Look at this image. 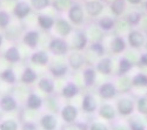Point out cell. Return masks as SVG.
<instances>
[{"instance_id": "20", "label": "cell", "mask_w": 147, "mask_h": 130, "mask_svg": "<svg viewBox=\"0 0 147 130\" xmlns=\"http://www.w3.org/2000/svg\"><path fill=\"white\" fill-rule=\"evenodd\" d=\"M63 117L67 122H72L77 117V109L73 107H66L63 111Z\"/></svg>"}, {"instance_id": "9", "label": "cell", "mask_w": 147, "mask_h": 130, "mask_svg": "<svg viewBox=\"0 0 147 130\" xmlns=\"http://www.w3.org/2000/svg\"><path fill=\"white\" fill-rule=\"evenodd\" d=\"M30 12H31V6L25 3V1H19L17 5H16V8H14V14L22 19V18H25L27 14H30Z\"/></svg>"}, {"instance_id": "7", "label": "cell", "mask_w": 147, "mask_h": 130, "mask_svg": "<svg viewBox=\"0 0 147 130\" xmlns=\"http://www.w3.org/2000/svg\"><path fill=\"white\" fill-rule=\"evenodd\" d=\"M96 69L99 70L100 73H102L104 75H109L112 73V69H113V62L109 57H104L98 62Z\"/></svg>"}, {"instance_id": "19", "label": "cell", "mask_w": 147, "mask_h": 130, "mask_svg": "<svg viewBox=\"0 0 147 130\" xmlns=\"http://www.w3.org/2000/svg\"><path fill=\"white\" fill-rule=\"evenodd\" d=\"M38 22L40 27H42L44 29H50L54 25V20L51 17H47V15H40L38 18Z\"/></svg>"}, {"instance_id": "11", "label": "cell", "mask_w": 147, "mask_h": 130, "mask_svg": "<svg viewBox=\"0 0 147 130\" xmlns=\"http://www.w3.org/2000/svg\"><path fill=\"white\" fill-rule=\"evenodd\" d=\"M132 81V86L137 87V88H145L147 87V74L145 73H138L133 76Z\"/></svg>"}, {"instance_id": "42", "label": "cell", "mask_w": 147, "mask_h": 130, "mask_svg": "<svg viewBox=\"0 0 147 130\" xmlns=\"http://www.w3.org/2000/svg\"><path fill=\"white\" fill-rule=\"evenodd\" d=\"M144 7H145V11L147 12V0H146V1L144 3Z\"/></svg>"}, {"instance_id": "23", "label": "cell", "mask_w": 147, "mask_h": 130, "mask_svg": "<svg viewBox=\"0 0 147 130\" xmlns=\"http://www.w3.org/2000/svg\"><path fill=\"white\" fill-rule=\"evenodd\" d=\"M137 109L140 114L147 115V96L139 97V100L137 102Z\"/></svg>"}, {"instance_id": "21", "label": "cell", "mask_w": 147, "mask_h": 130, "mask_svg": "<svg viewBox=\"0 0 147 130\" xmlns=\"http://www.w3.org/2000/svg\"><path fill=\"white\" fill-rule=\"evenodd\" d=\"M5 56H6V59L9 62H17V61H19V59H20L19 52H18L17 48H14V47H12V48L7 49Z\"/></svg>"}, {"instance_id": "31", "label": "cell", "mask_w": 147, "mask_h": 130, "mask_svg": "<svg viewBox=\"0 0 147 130\" xmlns=\"http://www.w3.org/2000/svg\"><path fill=\"white\" fill-rule=\"evenodd\" d=\"M40 88L44 90V91H47V93H50L53 90V83H52V81L51 80H47V79H42L40 81V83H39Z\"/></svg>"}, {"instance_id": "29", "label": "cell", "mask_w": 147, "mask_h": 130, "mask_svg": "<svg viewBox=\"0 0 147 130\" xmlns=\"http://www.w3.org/2000/svg\"><path fill=\"white\" fill-rule=\"evenodd\" d=\"M31 3L35 9H44L51 4L50 0H31Z\"/></svg>"}, {"instance_id": "5", "label": "cell", "mask_w": 147, "mask_h": 130, "mask_svg": "<svg viewBox=\"0 0 147 130\" xmlns=\"http://www.w3.org/2000/svg\"><path fill=\"white\" fill-rule=\"evenodd\" d=\"M50 49L57 55H63L67 52V45L61 39H53L50 43Z\"/></svg>"}, {"instance_id": "38", "label": "cell", "mask_w": 147, "mask_h": 130, "mask_svg": "<svg viewBox=\"0 0 147 130\" xmlns=\"http://www.w3.org/2000/svg\"><path fill=\"white\" fill-rule=\"evenodd\" d=\"M51 70H52V73H53L54 75H63V74L66 72V67L60 66V67H58V68H51Z\"/></svg>"}, {"instance_id": "24", "label": "cell", "mask_w": 147, "mask_h": 130, "mask_svg": "<svg viewBox=\"0 0 147 130\" xmlns=\"http://www.w3.org/2000/svg\"><path fill=\"white\" fill-rule=\"evenodd\" d=\"M86 42H87V40H86V37L82 34V33H78V35L76 37V39H74V47L77 49H82L85 46H86Z\"/></svg>"}, {"instance_id": "14", "label": "cell", "mask_w": 147, "mask_h": 130, "mask_svg": "<svg viewBox=\"0 0 147 130\" xmlns=\"http://www.w3.org/2000/svg\"><path fill=\"white\" fill-rule=\"evenodd\" d=\"M126 20L131 26H138V25H140V22L142 20V14L138 11H133L127 14Z\"/></svg>"}, {"instance_id": "2", "label": "cell", "mask_w": 147, "mask_h": 130, "mask_svg": "<svg viewBox=\"0 0 147 130\" xmlns=\"http://www.w3.org/2000/svg\"><path fill=\"white\" fill-rule=\"evenodd\" d=\"M118 111L122 116H128L134 111V102L131 99H121L118 102Z\"/></svg>"}, {"instance_id": "27", "label": "cell", "mask_w": 147, "mask_h": 130, "mask_svg": "<svg viewBox=\"0 0 147 130\" xmlns=\"http://www.w3.org/2000/svg\"><path fill=\"white\" fill-rule=\"evenodd\" d=\"M42 125L47 130H53L54 127H55V120L53 119L52 116L47 115V116H45L44 119H42Z\"/></svg>"}, {"instance_id": "4", "label": "cell", "mask_w": 147, "mask_h": 130, "mask_svg": "<svg viewBox=\"0 0 147 130\" xmlns=\"http://www.w3.org/2000/svg\"><path fill=\"white\" fill-rule=\"evenodd\" d=\"M85 8H86V12L91 17H98L102 12L104 5H102V3L99 1V0H91V1L86 3Z\"/></svg>"}, {"instance_id": "30", "label": "cell", "mask_w": 147, "mask_h": 130, "mask_svg": "<svg viewBox=\"0 0 147 130\" xmlns=\"http://www.w3.org/2000/svg\"><path fill=\"white\" fill-rule=\"evenodd\" d=\"M77 93H78V88H77L74 85H72V83L67 85V86L64 88V95H65L66 97H72L73 95H76Z\"/></svg>"}, {"instance_id": "33", "label": "cell", "mask_w": 147, "mask_h": 130, "mask_svg": "<svg viewBox=\"0 0 147 130\" xmlns=\"http://www.w3.org/2000/svg\"><path fill=\"white\" fill-rule=\"evenodd\" d=\"M129 130H146V125L138 120L129 121Z\"/></svg>"}, {"instance_id": "37", "label": "cell", "mask_w": 147, "mask_h": 130, "mask_svg": "<svg viewBox=\"0 0 147 130\" xmlns=\"http://www.w3.org/2000/svg\"><path fill=\"white\" fill-rule=\"evenodd\" d=\"M91 48H92V51H93V52H95L98 55H102V54H104V52H105L104 46H102V45H100V43H93Z\"/></svg>"}, {"instance_id": "12", "label": "cell", "mask_w": 147, "mask_h": 130, "mask_svg": "<svg viewBox=\"0 0 147 130\" xmlns=\"http://www.w3.org/2000/svg\"><path fill=\"white\" fill-rule=\"evenodd\" d=\"M38 40H39V33L35 32V31H31V32H27L24 37V42H25L27 46H30L31 48H34L38 43Z\"/></svg>"}, {"instance_id": "26", "label": "cell", "mask_w": 147, "mask_h": 130, "mask_svg": "<svg viewBox=\"0 0 147 130\" xmlns=\"http://www.w3.org/2000/svg\"><path fill=\"white\" fill-rule=\"evenodd\" d=\"M1 107L5 110H12V109L16 108V101L12 97H9V96L4 97L3 101H1Z\"/></svg>"}, {"instance_id": "13", "label": "cell", "mask_w": 147, "mask_h": 130, "mask_svg": "<svg viewBox=\"0 0 147 130\" xmlns=\"http://www.w3.org/2000/svg\"><path fill=\"white\" fill-rule=\"evenodd\" d=\"M132 68H133V63L127 57H121L119 60V74L120 75H126L127 73L131 72Z\"/></svg>"}, {"instance_id": "6", "label": "cell", "mask_w": 147, "mask_h": 130, "mask_svg": "<svg viewBox=\"0 0 147 130\" xmlns=\"http://www.w3.org/2000/svg\"><path fill=\"white\" fill-rule=\"evenodd\" d=\"M99 93L104 99H112V97L115 96L117 89H115V86L113 83H111V82H106V83L100 86Z\"/></svg>"}, {"instance_id": "34", "label": "cell", "mask_w": 147, "mask_h": 130, "mask_svg": "<svg viewBox=\"0 0 147 130\" xmlns=\"http://www.w3.org/2000/svg\"><path fill=\"white\" fill-rule=\"evenodd\" d=\"M9 23V15L4 11H0V27L5 28Z\"/></svg>"}, {"instance_id": "25", "label": "cell", "mask_w": 147, "mask_h": 130, "mask_svg": "<svg viewBox=\"0 0 147 130\" xmlns=\"http://www.w3.org/2000/svg\"><path fill=\"white\" fill-rule=\"evenodd\" d=\"M57 27H58V32L61 35H66L71 31V26L68 25L66 21H63V20H60V21L57 22Z\"/></svg>"}, {"instance_id": "36", "label": "cell", "mask_w": 147, "mask_h": 130, "mask_svg": "<svg viewBox=\"0 0 147 130\" xmlns=\"http://www.w3.org/2000/svg\"><path fill=\"white\" fill-rule=\"evenodd\" d=\"M0 129H1V130H16V129H17V125H16L14 122L7 121V122H5V123L1 124Z\"/></svg>"}, {"instance_id": "10", "label": "cell", "mask_w": 147, "mask_h": 130, "mask_svg": "<svg viewBox=\"0 0 147 130\" xmlns=\"http://www.w3.org/2000/svg\"><path fill=\"white\" fill-rule=\"evenodd\" d=\"M126 0H112L111 3V11L117 17L121 15L126 9Z\"/></svg>"}, {"instance_id": "28", "label": "cell", "mask_w": 147, "mask_h": 130, "mask_svg": "<svg viewBox=\"0 0 147 130\" xmlns=\"http://www.w3.org/2000/svg\"><path fill=\"white\" fill-rule=\"evenodd\" d=\"M35 79H36V75L31 68H27L25 72H24V75H22V81L24 82H26V83H31V82H33Z\"/></svg>"}, {"instance_id": "16", "label": "cell", "mask_w": 147, "mask_h": 130, "mask_svg": "<svg viewBox=\"0 0 147 130\" xmlns=\"http://www.w3.org/2000/svg\"><path fill=\"white\" fill-rule=\"evenodd\" d=\"M100 116L104 117L106 120H112L115 117V110L112 105L109 104H105L100 108Z\"/></svg>"}, {"instance_id": "43", "label": "cell", "mask_w": 147, "mask_h": 130, "mask_svg": "<svg viewBox=\"0 0 147 130\" xmlns=\"http://www.w3.org/2000/svg\"><path fill=\"white\" fill-rule=\"evenodd\" d=\"M1 42H3V37L0 35V45H1Z\"/></svg>"}, {"instance_id": "40", "label": "cell", "mask_w": 147, "mask_h": 130, "mask_svg": "<svg viewBox=\"0 0 147 130\" xmlns=\"http://www.w3.org/2000/svg\"><path fill=\"white\" fill-rule=\"evenodd\" d=\"M91 130H108L106 125L101 124V123H95L91 127Z\"/></svg>"}, {"instance_id": "35", "label": "cell", "mask_w": 147, "mask_h": 130, "mask_svg": "<svg viewBox=\"0 0 147 130\" xmlns=\"http://www.w3.org/2000/svg\"><path fill=\"white\" fill-rule=\"evenodd\" d=\"M1 76H3V79H4L5 81L9 82V83H12V82H14V81H16V76H14L13 72H12L11 69H6L5 72L1 74Z\"/></svg>"}, {"instance_id": "39", "label": "cell", "mask_w": 147, "mask_h": 130, "mask_svg": "<svg viewBox=\"0 0 147 130\" xmlns=\"http://www.w3.org/2000/svg\"><path fill=\"white\" fill-rule=\"evenodd\" d=\"M139 65L142 67H147V52L141 53L139 56Z\"/></svg>"}, {"instance_id": "41", "label": "cell", "mask_w": 147, "mask_h": 130, "mask_svg": "<svg viewBox=\"0 0 147 130\" xmlns=\"http://www.w3.org/2000/svg\"><path fill=\"white\" fill-rule=\"evenodd\" d=\"M142 1H144V0H126V3H128V4H131V5H134V6L140 5Z\"/></svg>"}, {"instance_id": "44", "label": "cell", "mask_w": 147, "mask_h": 130, "mask_svg": "<svg viewBox=\"0 0 147 130\" xmlns=\"http://www.w3.org/2000/svg\"><path fill=\"white\" fill-rule=\"evenodd\" d=\"M145 47H146V51H147V39H146V43H145Z\"/></svg>"}, {"instance_id": "3", "label": "cell", "mask_w": 147, "mask_h": 130, "mask_svg": "<svg viewBox=\"0 0 147 130\" xmlns=\"http://www.w3.org/2000/svg\"><path fill=\"white\" fill-rule=\"evenodd\" d=\"M68 17H69L71 21H73L74 23H77V25L81 23L82 20H84V9H82V7H81L79 4L73 5V6L69 8Z\"/></svg>"}, {"instance_id": "8", "label": "cell", "mask_w": 147, "mask_h": 130, "mask_svg": "<svg viewBox=\"0 0 147 130\" xmlns=\"http://www.w3.org/2000/svg\"><path fill=\"white\" fill-rule=\"evenodd\" d=\"M126 49V41L121 37H115L111 42V51L114 54H120Z\"/></svg>"}, {"instance_id": "17", "label": "cell", "mask_w": 147, "mask_h": 130, "mask_svg": "<svg viewBox=\"0 0 147 130\" xmlns=\"http://www.w3.org/2000/svg\"><path fill=\"white\" fill-rule=\"evenodd\" d=\"M82 108L86 110L87 113H92V111H94L95 108H96V103H95L94 97H92L91 95L85 96V99H84V103H82Z\"/></svg>"}, {"instance_id": "22", "label": "cell", "mask_w": 147, "mask_h": 130, "mask_svg": "<svg viewBox=\"0 0 147 130\" xmlns=\"http://www.w3.org/2000/svg\"><path fill=\"white\" fill-rule=\"evenodd\" d=\"M84 79H85V82H86L87 86H91L94 80H95V72L93 68H87L85 69L84 72Z\"/></svg>"}, {"instance_id": "18", "label": "cell", "mask_w": 147, "mask_h": 130, "mask_svg": "<svg viewBox=\"0 0 147 130\" xmlns=\"http://www.w3.org/2000/svg\"><path fill=\"white\" fill-rule=\"evenodd\" d=\"M31 60H32V62L38 63V65H46L48 61V56L45 52H36L32 55Z\"/></svg>"}, {"instance_id": "15", "label": "cell", "mask_w": 147, "mask_h": 130, "mask_svg": "<svg viewBox=\"0 0 147 130\" xmlns=\"http://www.w3.org/2000/svg\"><path fill=\"white\" fill-rule=\"evenodd\" d=\"M98 23H99V27H100L101 29L108 32V31H111V29L114 28L115 21H114V19L111 18V17H104V18H101V19L99 20V22H98Z\"/></svg>"}, {"instance_id": "32", "label": "cell", "mask_w": 147, "mask_h": 130, "mask_svg": "<svg viewBox=\"0 0 147 130\" xmlns=\"http://www.w3.org/2000/svg\"><path fill=\"white\" fill-rule=\"evenodd\" d=\"M40 104H41V100L36 95H31L30 96L28 102H27V105L30 108H38V107H40Z\"/></svg>"}, {"instance_id": "1", "label": "cell", "mask_w": 147, "mask_h": 130, "mask_svg": "<svg viewBox=\"0 0 147 130\" xmlns=\"http://www.w3.org/2000/svg\"><path fill=\"white\" fill-rule=\"evenodd\" d=\"M128 43L129 46L132 47V48L134 49H139L141 48V47L145 46L146 43V37H145V34L139 31V29H133L128 33Z\"/></svg>"}]
</instances>
